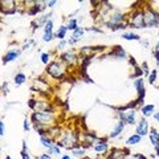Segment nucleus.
Here are the masks:
<instances>
[{
  "label": "nucleus",
  "mask_w": 159,
  "mask_h": 159,
  "mask_svg": "<svg viewBox=\"0 0 159 159\" xmlns=\"http://www.w3.org/2000/svg\"><path fill=\"white\" fill-rule=\"evenodd\" d=\"M157 77H158V70H157V69H154V70H151L150 76L147 77L148 84H150V85H154V84H155V81H157Z\"/></svg>",
  "instance_id": "obj_27"
},
{
  "label": "nucleus",
  "mask_w": 159,
  "mask_h": 159,
  "mask_svg": "<svg viewBox=\"0 0 159 159\" xmlns=\"http://www.w3.org/2000/svg\"><path fill=\"white\" fill-rule=\"evenodd\" d=\"M66 45H68V40H61V41L57 44L56 49H57V51H62V49H65Z\"/></svg>",
  "instance_id": "obj_33"
},
{
  "label": "nucleus",
  "mask_w": 159,
  "mask_h": 159,
  "mask_svg": "<svg viewBox=\"0 0 159 159\" xmlns=\"http://www.w3.org/2000/svg\"><path fill=\"white\" fill-rule=\"evenodd\" d=\"M66 33H68V28H66L65 24H62V25H60L57 31L54 32V39H58L60 41H61V40H65Z\"/></svg>",
  "instance_id": "obj_18"
},
{
  "label": "nucleus",
  "mask_w": 159,
  "mask_h": 159,
  "mask_svg": "<svg viewBox=\"0 0 159 159\" xmlns=\"http://www.w3.org/2000/svg\"><path fill=\"white\" fill-rule=\"evenodd\" d=\"M154 119L159 123V111H157V113H154Z\"/></svg>",
  "instance_id": "obj_41"
},
{
  "label": "nucleus",
  "mask_w": 159,
  "mask_h": 159,
  "mask_svg": "<svg viewBox=\"0 0 159 159\" xmlns=\"http://www.w3.org/2000/svg\"><path fill=\"white\" fill-rule=\"evenodd\" d=\"M84 33H85V28L78 27V28L76 29V31H73V32H72V36L68 39V44H69V45H74V44L78 43L80 40L82 39Z\"/></svg>",
  "instance_id": "obj_12"
},
{
  "label": "nucleus",
  "mask_w": 159,
  "mask_h": 159,
  "mask_svg": "<svg viewBox=\"0 0 159 159\" xmlns=\"http://www.w3.org/2000/svg\"><path fill=\"white\" fill-rule=\"evenodd\" d=\"M53 39H54V32H52V33H44L43 34V41L44 43H51Z\"/></svg>",
  "instance_id": "obj_30"
},
{
  "label": "nucleus",
  "mask_w": 159,
  "mask_h": 159,
  "mask_svg": "<svg viewBox=\"0 0 159 159\" xmlns=\"http://www.w3.org/2000/svg\"><path fill=\"white\" fill-rule=\"evenodd\" d=\"M125 126H126V122L119 121V119H118V122L116 123V126L113 127V130L110 131V134H109V138H117V137H119L122 134V131L125 130Z\"/></svg>",
  "instance_id": "obj_14"
},
{
  "label": "nucleus",
  "mask_w": 159,
  "mask_h": 159,
  "mask_svg": "<svg viewBox=\"0 0 159 159\" xmlns=\"http://www.w3.org/2000/svg\"><path fill=\"white\" fill-rule=\"evenodd\" d=\"M85 31H88V32H96V33H103L102 29L97 28V27H88V28H85Z\"/></svg>",
  "instance_id": "obj_35"
},
{
  "label": "nucleus",
  "mask_w": 159,
  "mask_h": 159,
  "mask_svg": "<svg viewBox=\"0 0 159 159\" xmlns=\"http://www.w3.org/2000/svg\"><path fill=\"white\" fill-rule=\"evenodd\" d=\"M60 147H65L68 150H74V148H80L81 147V143L78 142V133H76L74 130H65L62 131L61 137L56 142Z\"/></svg>",
  "instance_id": "obj_1"
},
{
  "label": "nucleus",
  "mask_w": 159,
  "mask_h": 159,
  "mask_svg": "<svg viewBox=\"0 0 159 159\" xmlns=\"http://www.w3.org/2000/svg\"><path fill=\"white\" fill-rule=\"evenodd\" d=\"M20 53H21V51H20V49H11V51H8V52L3 56V58H2L3 65H7L8 62H11V61H13V60H16V58L20 56Z\"/></svg>",
  "instance_id": "obj_13"
},
{
  "label": "nucleus",
  "mask_w": 159,
  "mask_h": 159,
  "mask_svg": "<svg viewBox=\"0 0 159 159\" xmlns=\"http://www.w3.org/2000/svg\"><path fill=\"white\" fill-rule=\"evenodd\" d=\"M148 133H150V126H148L147 119L142 118L135 125V134H138L141 137H145V135H148Z\"/></svg>",
  "instance_id": "obj_9"
},
{
  "label": "nucleus",
  "mask_w": 159,
  "mask_h": 159,
  "mask_svg": "<svg viewBox=\"0 0 159 159\" xmlns=\"http://www.w3.org/2000/svg\"><path fill=\"white\" fill-rule=\"evenodd\" d=\"M66 28H68V31H76V29L78 28V20L77 19H68V23L65 24Z\"/></svg>",
  "instance_id": "obj_24"
},
{
  "label": "nucleus",
  "mask_w": 159,
  "mask_h": 159,
  "mask_svg": "<svg viewBox=\"0 0 159 159\" xmlns=\"http://www.w3.org/2000/svg\"><path fill=\"white\" fill-rule=\"evenodd\" d=\"M148 138H150V142L155 150V154L159 157V133L157 129H150V133H148Z\"/></svg>",
  "instance_id": "obj_11"
},
{
  "label": "nucleus",
  "mask_w": 159,
  "mask_h": 159,
  "mask_svg": "<svg viewBox=\"0 0 159 159\" xmlns=\"http://www.w3.org/2000/svg\"><path fill=\"white\" fill-rule=\"evenodd\" d=\"M41 62L45 65L51 64V53H41Z\"/></svg>",
  "instance_id": "obj_29"
},
{
  "label": "nucleus",
  "mask_w": 159,
  "mask_h": 159,
  "mask_svg": "<svg viewBox=\"0 0 159 159\" xmlns=\"http://www.w3.org/2000/svg\"><path fill=\"white\" fill-rule=\"evenodd\" d=\"M123 40H127V41H141V36L134 32H123L122 36H121Z\"/></svg>",
  "instance_id": "obj_20"
},
{
  "label": "nucleus",
  "mask_w": 159,
  "mask_h": 159,
  "mask_svg": "<svg viewBox=\"0 0 159 159\" xmlns=\"http://www.w3.org/2000/svg\"><path fill=\"white\" fill-rule=\"evenodd\" d=\"M4 159H12V158H11V157H9V155H7V157H6V158H4Z\"/></svg>",
  "instance_id": "obj_45"
},
{
  "label": "nucleus",
  "mask_w": 159,
  "mask_h": 159,
  "mask_svg": "<svg viewBox=\"0 0 159 159\" xmlns=\"http://www.w3.org/2000/svg\"><path fill=\"white\" fill-rule=\"evenodd\" d=\"M143 19H145L146 28L159 27V12H157L151 6L143 7Z\"/></svg>",
  "instance_id": "obj_6"
},
{
  "label": "nucleus",
  "mask_w": 159,
  "mask_h": 159,
  "mask_svg": "<svg viewBox=\"0 0 159 159\" xmlns=\"http://www.w3.org/2000/svg\"><path fill=\"white\" fill-rule=\"evenodd\" d=\"M48 154H49V155H57V157H58L60 154H61V147H60L57 143L54 142V143H53V146L48 150Z\"/></svg>",
  "instance_id": "obj_26"
},
{
  "label": "nucleus",
  "mask_w": 159,
  "mask_h": 159,
  "mask_svg": "<svg viewBox=\"0 0 159 159\" xmlns=\"http://www.w3.org/2000/svg\"><path fill=\"white\" fill-rule=\"evenodd\" d=\"M126 155H127L126 150H122V148H111L107 159H123Z\"/></svg>",
  "instance_id": "obj_16"
},
{
  "label": "nucleus",
  "mask_w": 159,
  "mask_h": 159,
  "mask_svg": "<svg viewBox=\"0 0 159 159\" xmlns=\"http://www.w3.org/2000/svg\"><path fill=\"white\" fill-rule=\"evenodd\" d=\"M66 70H68V66L62 61H60V60H53V61H51V64H48L47 69H45L47 74H49L51 77L56 78V80L65 78Z\"/></svg>",
  "instance_id": "obj_2"
},
{
  "label": "nucleus",
  "mask_w": 159,
  "mask_h": 159,
  "mask_svg": "<svg viewBox=\"0 0 159 159\" xmlns=\"http://www.w3.org/2000/svg\"><path fill=\"white\" fill-rule=\"evenodd\" d=\"M2 93H3V96H7V94L9 93V84H8V81H4L2 84Z\"/></svg>",
  "instance_id": "obj_31"
},
{
  "label": "nucleus",
  "mask_w": 159,
  "mask_h": 159,
  "mask_svg": "<svg viewBox=\"0 0 159 159\" xmlns=\"http://www.w3.org/2000/svg\"><path fill=\"white\" fill-rule=\"evenodd\" d=\"M72 157L76 158V159H80V158H84L85 157V148L84 147H80V148H74V150H72Z\"/></svg>",
  "instance_id": "obj_25"
},
{
  "label": "nucleus",
  "mask_w": 159,
  "mask_h": 159,
  "mask_svg": "<svg viewBox=\"0 0 159 159\" xmlns=\"http://www.w3.org/2000/svg\"><path fill=\"white\" fill-rule=\"evenodd\" d=\"M134 157H135L137 159H146V157H145V155H141V154H135Z\"/></svg>",
  "instance_id": "obj_43"
},
{
  "label": "nucleus",
  "mask_w": 159,
  "mask_h": 159,
  "mask_svg": "<svg viewBox=\"0 0 159 159\" xmlns=\"http://www.w3.org/2000/svg\"><path fill=\"white\" fill-rule=\"evenodd\" d=\"M80 54L77 53L76 49H69V51H65L64 53H61L58 56V60L60 61H62L68 68H73V66H76L77 64L80 62Z\"/></svg>",
  "instance_id": "obj_7"
},
{
  "label": "nucleus",
  "mask_w": 159,
  "mask_h": 159,
  "mask_svg": "<svg viewBox=\"0 0 159 159\" xmlns=\"http://www.w3.org/2000/svg\"><path fill=\"white\" fill-rule=\"evenodd\" d=\"M61 159H73V157H70L69 154H64V155L61 157Z\"/></svg>",
  "instance_id": "obj_42"
},
{
  "label": "nucleus",
  "mask_w": 159,
  "mask_h": 159,
  "mask_svg": "<svg viewBox=\"0 0 159 159\" xmlns=\"http://www.w3.org/2000/svg\"><path fill=\"white\" fill-rule=\"evenodd\" d=\"M82 159H92V158H90V157H84Z\"/></svg>",
  "instance_id": "obj_44"
},
{
  "label": "nucleus",
  "mask_w": 159,
  "mask_h": 159,
  "mask_svg": "<svg viewBox=\"0 0 159 159\" xmlns=\"http://www.w3.org/2000/svg\"><path fill=\"white\" fill-rule=\"evenodd\" d=\"M142 70H143V73H145L147 77L150 76V73H151V72H150V69H148V65H147V62H146V61L142 64Z\"/></svg>",
  "instance_id": "obj_37"
},
{
  "label": "nucleus",
  "mask_w": 159,
  "mask_h": 159,
  "mask_svg": "<svg viewBox=\"0 0 159 159\" xmlns=\"http://www.w3.org/2000/svg\"><path fill=\"white\" fill-rule=\"evenodd\" d=\"M126 23H127L129 28H134V29H143V28H146L145 19H143V7L134 9V11L127 16Z\"/></svg>",
  "instance_id": "obj_4"
},
{
  "label": "nucleus",
  "mask_w": 159,
  "mask_h": 159,
  "mask_svg": "<svg viewBox=\"0 0 159 159\" xmlns=\"http://www.w3.org/2000/svg\"><path fill=\"white\" fill-rule=\"evenodd\" d=\"M2 13L3 15H15L17 11V2L13 0H2Z\"/></svg>",
  "instance_id": "obj_8"
},
{
  "label": "nucleus",
  "mask_w": 159,
  "mask_h": 159,
  "mask_svg": "<svg viewBox=\"0 0 159 159\" xmlns=\"http://www.w3.org/2000/svg\"><path fill=\"white\" fill-rule=\"evenodd\" d=\"M28 106L37 113H54V107L51 101L45 98H32L29 99Z\"/></svg>",
  "instance_id": "obj_3"
},
{
  "label": "nucleus",
  "mask_w": 159,
  "mask_h": 159,
  "mask_svg": "<svg viewBox=\"0 0 159 159\" xmlns=\"http://www.w3.org/2000/svg\"><path fill=\"white\" fill-rule=\"evenodd\" d=\"M39 159H52V157L49 155L48 152H44V154H41V155L39 157Z\"/></svg>",
  "instance_id": "obj_39"
},
{
  "label": "nucleus",
  "mask_w": 159,
  "mask_h": 159,
  "mask_svg": "<svg viewBox=\"0 0 159 159\" xmlns=\"http://www.w3.org/2000/svg\"><path fill=\"white\" fill-rule=\"evenodd\" d=\"M23 129H24V131H29V130H31V121H29L28 118H24Z\"/></svg>",
  "instance_id": "obj_32"
},
{
  "label": "nucleus",
  "mask_w": 159,
  "mask_h": 159,
  "mask_svg": "<svg viewBox=\"0 0 159 159\" xmlns=\"http://www.w3.org/2000/svg\"><path fill=\"white\" fill-rule=\"evenodd\" d=\"M27 81V76L24 73H16V76H15V78H13V82H15V85L16 86H20V85H23L24 82Z\"/></svg>",
  "instance_id": "obj_23"
},
{
  "label": "nucleus",
  "mask_w": 159,
  "mask_h": 159,
  "mask_svg": "<svg viewBox=\"0 0 159 159\" xmlns=\"http://www.w3.org/2000/svg\"><path fill=\"white\" fill-rule=\"evenodd\" d=\"M56 4H57L56 0H49V2H47V7H48V8H53L54 6H56Z\"/></svg>",
  "instance_id": "obj_38"
},
{
  "label": "nucleus",
  "mask_w": 159,
  "mask_h": 159,
  "mask_svg": "<svg viewBox=\"0 0 159 159\" xmlns=\"http://www.w3.org/2000/svg\"><path fill=\"white\" fill-rule=\"evenodd\" d=\"M53 32V20H48V23L44 27V33H52Z\"/></svg>",
  "instance_id": "obj_28"
},
{
  "label": "nucleus",
  "mask_w": 159,
  "mask_h": 159,
  "mask_svg": "<svg viewBox=\"0 0 159 159\" xmlns=\"http://www.w3.org/2000/svg\"><path fill=\"white\" fill-rule=\"evenodd\" d=\"M141 141H142V137L134 133L126 139V145L127 146H135V145H138V143H141Z\"/></svg>",
  "instance_id": "obj_19"
},
{
  "label": "nucleus",
  "mask_w": 159,
  "mask_h": 159,
  "mask_svg": "<svg viewBox=\"0 0 159 159\" xmlns=\"http://www.w3.org/2000/svg\"><path fill=\"white\" fill-rule=\"evenodd\" d=\"M110 54L111 56H114V57H117V58H126V52H125V49H123L122 47H114V51L113 52H110Z\"/></svg>",
  "instance_id": "obj_21"
},
{
  "label": "nucleus",
  "mask_w": 159,
  "mask_h": 159,
  "mask_svg": "<svg viewBox=\"0 0 159 159\" xmlns=\"http://www.w3.org/2000/svg\"><path fill=\"white\" fill-rule=\"evenodd\" d=\"M154 111H155V106L152 103H148V105H143L141 107V114L145 118L150 117V116H154Z\"/></svg>",
  "instance_id": "obj_17"
},
{
  "label": "nucleus",
  "mask_w": 159,
  "mask_h": 159,
  "mask_svg": "<svg viewBox=\"0 0 159 159\" xmlns=\"http://www.w3.org/2000/svg\"><path fill=\"white\" fill-rule=\"evenodd\" d=\"M53 16V12H49L47 15H43V16H39V19H34L32 21V27H33V31L41 28V27H45V24L48 23V20H52Z\"/></svg>",
  "instance_id": "obj_10"
},
{
  "label": "nucleus",
  "mask_w": 159,
  "mask_h": 159,
  "mask_svg": "<svg viewBox=\"0 0 159 159\" xmlns=\"http://www.w3.org/2000/svg\"><path fill=\"white\" fill-rule=\"evenodd\" d=\"M130 64H131L134 68L137 66V61H135V58H134V57H130Z\"/></svg>",
  "instance_id": "obj_40"
},
{
  "label": "nucleus",
  "mask_w": 159,
  "mask_h": 159,
  "mask_svg": "<svg viewBox=\"0 0 159 159\" xmlns=\"http://www.w3.org/2000/svg\"><path fill=\"white\" fill-rule=\"evenodd\" d=\"M40 143H41V145L45 147V148H48V150H49V148L53 146L54 141H53L51 137H48V135H41V137H40Z\"/></svg>",
  "instance_id": "obj_22"
},
{
  "label": "nucleus",
  "mask_w": 159,
  "mask_h": 159,
  "mask_svg": "<svg viewBox=\"0 0 159 159\" xmlns=\"http://www.w3.org/2000/svg\"><path fill=\"white\" fill-rule=\"evenodd\" d=\"M32 44H34V40L33 39H29L28 41H25V44L21 47V51H27V49H29V47H31Z\"/></svg>",
  "instance_id": "obj_34"
},
{
  "label": "nucleus",
  "mask_w": 159,
  "mask_h": 159,
  "mask_svg": "<svg viewBox=\"0 0 159 159\" xmlns=\"http://www.w3.org/2000/svg\"><path fill=\"white\" fill-rule=\"evenodd\" d=\"M31 121L32 123H39V125H44L48 127L56 126L54 121H56V114L54 113H37L32 111L31 114Z\"/></svg>",
  "instance_id": "obj_5"
},
{
  "label": "nucleus",
  "mask_w": 159,
  "mask_h": 159,
  "mask_svg": "<svg viewBox=\"0 0 159 159\" xmlns=\"http://www.w3.org/2000/svg\"><path fill=\"white\" fill-rule=\"evenodd\" d=\"M93 150L96 152H98V154H105L109 150V143L106 141H103V139L102 141H97L93 146Z\"/></svg>",
  "instance_id": "obj_15"
},
{
  "label": "nucleus",
  "mask_w": 159,
  "mask_h": 159,
  "mask_svg": "<svg viewBox=\"0 0 159 159\" xmlns=\"http://www.w3.org/2000/svg\"><path fill=\"white\" fill-rule=\"evenodd\" d=\"M4 135H6V123L2 119L0 121V137H4Z\"/></svg>",
  "instance_id": "obj_36"
}]
</instances>
